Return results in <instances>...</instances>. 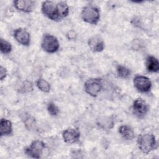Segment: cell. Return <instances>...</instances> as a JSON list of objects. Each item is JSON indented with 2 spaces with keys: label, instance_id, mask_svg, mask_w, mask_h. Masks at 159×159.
Segmentation results:
<instances>
[{
  "label": "cell",
  "instance_id": "6da1fadb",
  "mask_svg": "<svg viewBox=\"0 0 159 159\" xmlns=\"http://www.w3.org/2000/svg\"><path fill=\"white\" fill-rule=\"evenodd\" d=\"M139 150L143 153L147 154L157 147L155 136L152 134H143L138 136L137 140Z\"/></svg>",
  "mask_w": 159,
  "mask_h": 159
},
{
  "label": "cell",
  "instance_id": "7a4b0ae2",
  "mask_svg": "<svg viewBox=\"0 0 159 159\" xmlns=\"http://www.w3.org/2000/svg\"><path fill=\"white\" fill-rule=\"evenodd\" d=\"M81 16L84 22L96 25L100 19L99 10L97 7L89 4L83 7L81 12Z\"/></svg>",
  "mask_w": 159,
  "mask_h": 159
},
{
  "label": "cell",
  "instance_id": "3957f363",
  "mask_svg": "<svg viewBox=\"0 0 159 159\" xmlns=\"http://www.w3.org/2000/svg\"><path fill=\"white\" fill-rule=\"evenodd\" d=\"M45 143L39 140H34L30 145L25 148V153L30 157L39 158L43 155Z\"/></svg>",
  "mask_w": 159,
  "mask_h": 159
},
{
  "label": "cell",
  "instance_id": "277c9868",
  "mask_svg": "<svg viewBox=\"0 0 159 159\" xmlns=\"http://www.w3.org/2000/svg\"><path fill=\"white\" fill-rule=\"evenodd\" d=\"M41 46L44 51L50 53H53L58 50L60 44L56 37L46 34H44L43 37Z\"/></svg>",
  "mask_w": 159,
  "mask_h": 159
},
{
  "label": "cell",
  "instance_id": "5b68a950",
  "mask_svg": "<svg viewBox=\"0 0 159 159\" xmlns=\"http://www.w3.org/2000/svg\"><path fill=\"white\" fill-rule=\"evenodd\" d=\"M42 12L48 19L54 21H60L58 14L57 4L52 1H45L42 4Z\"/></svg>",
  "mask_w": 159,
  "mask_h": 159
},
{
  "label": "cell",
  "instance_id": "8992f818",
  "mask_svg": "<svg viewBox=\"0 0 159 159\" xmlns=\"http://www.w3.org/2000/svg\"><path fill=\"white\" fill-rule=\"evenodd\" d=\"M102 88V80L101 78H90L84 83V90L91 96L96 97Z\"/></svg>",
  "mask_w": 159,
  "mask_h": 159
},
{
  "label": "cell",
  "instance_id": "52a82bcc",
  "mask_svg": "<svg viewBox=\"0 0 159 159\" xmlns=\"http://www.w3.org/2000/svg\"><path fill=\"white\" fill-rule=\"evenodd\" d=\"M134 87L141 93H147L150 91L152 83L150 78L142 75H137L133 80Z\"/></svg>",
  "mask_w": 159,
  "mask_h": 159
},
{
  "label": "cell",
  "instance_id": "ba28073f",
  "mask_svg": "<svg viewBox=\"0 0 159 159\" xmlns=\"http://www.w3.org/2000/svg\"><path fill=\"white\" fill-rule=\"evenodd\" d=\"M133 113L139 118L143 117L148 111V106L146 102L141 98H137L132 106Z\"/></svg>",
  "mask_w": 159,
  "mask_h": 159
},
{
  "label": "cell",
  "instance_id": "9c48e42d",
  "mask_svg": "<svg viewBox=\"0 0 159 159\" xmlns=\"http://www.w3.org/2000/svg\"><path fill=\"white\" fill-rule=\"evenodd\" d=\"M14 37L16 41L24 46H29L30 43V36L28 31L24 28H18L14 31Z\"/></svg>",
  "mask_w": 159,
  "mask_h": 159
},
{
  "label": "cell",
  "instance_id": "30bf717a",
  "mask_svg": "<svg viewBox=\"0 0 159 159\" xmlns=\"http://www.w3.org/2000/svg\"><path fill=\"white\" fill-rule=\"evenodd\" d=\"M62 137L65 142L70 144L74 143L79 140L80 133L76 129L68 128L63 132Z\"/></svg>",
  "mask_w": 159,
  "mask_h": 159
},
{
  "label": "cell",
  "instance_id": "8fae6325",
  "mask_svg": "<svg viewBox=\"0 0 159 159\" xmlns=\"http://www.w3.org/2000/svg\"><path fill=\"white\" fill-rule=\"evenodd\" d=\"M88 44L91 50L94 52H101L105 48L104 40L98 35H95L91 37L88 40Z\"/></svg>",
  "mask_w": 159,
  "mask_h": 159
},
{
  "label": "cell",
  "instance_id": "7c38bea8",
  "mask_svg": "<svg viewBox=\"0 0 159 159\" xmlns=\"http://www.w3.org/2000/svg\"><path fill=\"white\" fill-rule=\"evenodd\" d=\"M15 7L24 12H30L35 7V2L30 0H16L14 1Z\"/></svg>",
  "mask_w": 159,
  "mask_h": 159
},
{
  "label": "cell",
  "instance_id": "4fadbf2b",
  "mask_svg": "<svg viewBox=\"0 0 159 159\" xmlns=\"http://www.w3.org/2000/svg\"><path fill=\"white\" fill-rule=\"evenodd\" d=\"M147 70L150 72L157 73L159 71V62L158 59L152 55H149L146 59Z\"/></svg>",
  "mask_w": 159,
  "mask_h": 159
},
{
  "label": "cell",
  "instance_id": "5bb4252c",
  "mask_svg": "<svg viewBox=\"0 0 159 159\" xmlns=\"http://www.w3.org/2000/svg\"><path fill=\"white\" fill-rule=\"evenodd\" d=\"M119 133L123 139L130 140L135 137V132L133 129L128 125H122L119 128Z\"/></svg>",
  "mask_w": 159,
  "mask_h": 159
},
{
  "label": "cell",
  "instance_id": "9a60e30c",
  "mask_svg": "<svg viewBox=\"0 0 159 159\" xmlns=\"http://www.w3.org/2000/svg\"><path fill=\"white\" fill-rule=\"evenodd\" d=\"M12 126L10 120L6 119H1L0 122V134L1 136L9 135L12 134Z\"/></svg>",
  "mask_w": 159,
  "mask_h": 159
},
{
  "label": "cell",
  "instance_id": "2e32d148",
  "mask_svg": "<svg viewBox=\"0 0 159 159\" xmlns=\"http://www.w3.org/2000/svg\"><path fill=\"white\" fill-rule=\"evenodd\" d=\"M57 10H58V14L60 20H61L63 18L66 17L69 14V7L68 4L64 2L61 1L57 4Z\"/></svg>",
  "mask_w": 159,
  "mask_h": 159
},
{
  "label": "cell",
  "instance_id": "e0dca14e",
  "mask_svg": "<svg viewBox=\"0 0 159 159\" xmlns=\"http://www.w3.org/2000/svg\"><path fill=\"white\" fill-rule=\"evenodd\" d=\"M116 71L118 76L122 79H127L130 76V71L129 68L123 65H119L116 67Z\"/></svg>",
  "mask_w": 159,
  "mask_h": 159
},
{
  "label": "cell",
  "instance_id": "ac0fdd59",
  "mask_svg": "<svg viewBox=\"0 0 159 159\" xmlns=\"http://www.w3.org/2000/svg\"><path fill=\"white\" fill-rule=\"evenodd\" d=\"M37 86L38 88L44 92V93H48L50 91V85L48 81L45 80L42 78H39L37 81Z\"/></svg>",
  "mask_w": 159,
  "mask_h": 159
},
{
  "label": "cell",
  "instance_id": "d6986e66",
  "mask_svg": "<svg viewBox=\"0 0 159 159\" xmlns=\"http://www.w3.org/2000/svg\"><path fill=\"white\" fill-rule=\"evenodd\" d=\"M0 48L1 53L5 55L9 53L12 50L11 44L3 39H1L0 40Z\"/></svg>",
  "mask_w": 159,
  "mask_h": 159
},
{
  "label": "cell",
  "instance_id": "ffe728a7",
  "mask_svg": "<svg viewBox=\"0 0 159 159\" xmlns=\"http://www.w3.org/2000/svg\"><path fill=\"white\" fill-rule=\"evenodd\" d=\"M98 125L102 129H110L114 125V121L112 119H109V118L107 119H100Z\"/></svg>",
  "mask_w": 159,
  "mask_h": 159
},
{
  "label": "cell",
  "instance_id": "44dd1931",
  "mask_svg": "<svg viewBox=\"0 0 159 159\" xmlns=\"http://www.w3.org/2000/svg\"><path fill=\"white\" fill-rule=\"evenodd\" d=\"M24 121V124L25 127L29 129L30 130L32 129L35 125V119L30 116L29 115H26L25 117L23 119Z\"/></svg>",
  "mask_w": 159,
  "mask_h": 159
},
{
  "label": "cell",
  "instance_id": "7402d4cb",
  "mask_svg": "<svg viewBox=\"0 0 159 159\" xmlns=\"http://www.w3.org/2000/svg\"><path fill=\"white\" fill-rule=\"evenodd\" d=\"M47 111L48 113L53 116H56L59 113V109L53 102H50L47 106Z\"/></svg>",
  "mask_w": 159,
  "mask_h": 159
},
{
  "label": "cell",
  "instance_id": "603a6c76",
  "mask_svg": "<svg viewBox=\"0 0 159 159\" xmlns=\"http://www.w3.org/2000/svg\"><path fill=\"white\" fill-rule=\"evenodd\" d=\"M7 75V70L5 67H3L2 66H1L0 67V78L1 80H3Z\"/></svg>",
  "mask_w": 159,
  "mask_h": 159
},
{
  "label": "cell",
  "instance_id": "cb8c5ba5",
  "mask_svg": "<svg viewBox=\"0 0 159 159\" xmlns=\"http://www.w3.org/2000/svg\"><path fill=\"white\" fill-rule=\"evenodd\" d=\"M66 35H67V37H68V38L69 39H75V37L76 36V33H75L73 30L69 31Z\"/></svg>",
  "mask_w": 159,
  "mask_h": 159
}]
</instances>
